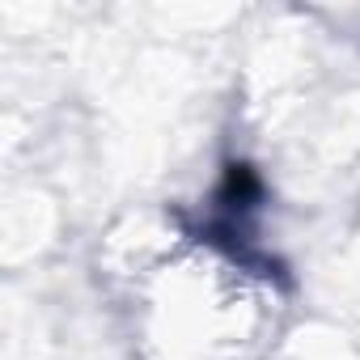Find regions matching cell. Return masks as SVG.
<instances>
[{
    "mask_svg": "<svg viewBox=\"0 0 360 360\" xmlns=\"http://www.w3.org/2000/svg\"><path fill=\"white\" fill-rule=\"evenodd\" d=\"M148 360H259L276 330L267 271L212 242H165L136 263Z\"/></svg>",
    "mask_w": 360,
    "mask_h": 360,
    "instance_id": "cell-1",
    "label": "cell"
}]
</instances>
